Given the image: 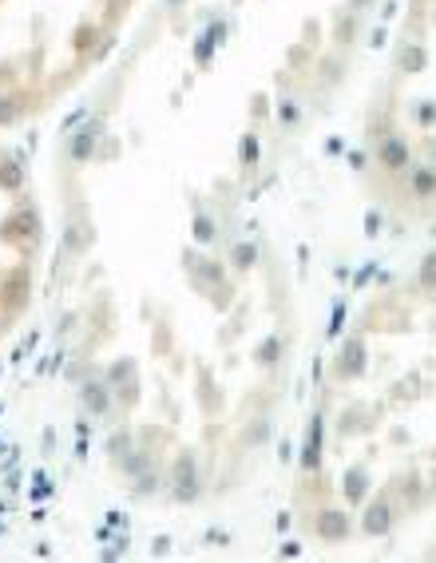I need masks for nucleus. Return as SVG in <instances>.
I'll list each match as a JSON object with an SVG mask.
<instances>
[{"label":"nucleus","instance_id":"1","mask_svg":"<svg viewBox=\"0 0 436 563\" xmlns=\"http://www.w3.org/2000/svg\"><path fill=\"white\" fill-rule=\"evenodd\" d=\"M377 159L385 163L388 171H405V167L412 163L409 143H405L400 135H385V139H381V147H377Z\"/></svg>","mask_w":436,"mask_h":563},{"label":"nucleus","instance_id":"2","mask_svg":"<svg viewBox=\"0 0 436 563\" xmlns=\"http://www.w3.org/2000/svg\"><path fill=\"white\" fill-rule=\"evenodd\" d=\"M317 536L326 539V543H337V539H345V536H349V516L337 512V508L317 512Z\"/></svg>","mask_w":436,"mask_h":563},{"label":"nucleus","instance_id":"3","mask_svg":"<svg viewBox=\"0 0 436 563\" xmlns=\"http://www.w3.org/2000/svg\"><path fill=\"white\" fill-rule=\"evenodd\" d=\"M175 496H179V500H194V496H198V484H194V465H191V456H182L179 468H175Z\"/></svg>","mask_w":436,"mask_h":563},{"label":"nucleus","instance_id":"4","mask_svg":"<svg viewBox=\"0 0 436 563\" xmlns=\"http://www.w3.org/2000/svg\"><path fill=\"white\" fill-rule=\"evenodd\" d=\"M361 365H365L361 342H349V345H345V353H341V361H337V373H341V377H357V373H361Z\"/></svg>","mask_w":436,"mask_h":563},{"label":"nucleus","instance_id":"5","mask_svg":"<svg viewBox=\"0 0 436 563\" xmlns=\"http://www.w3.org/2000/svg\"><path fill=\"white\" fill-rule=\"evenodd\" d=\"M412 195L436 198V167H412Z\"/></svg>","mask_w":436,"mask_h":563},{"label":"nucleus","instance_id":"6","mask_svg":"<svg viewBox=\"0 0 436 563\" xmlns=\"http://www.w3.org/2000/svg\"><path fill=\"white\" fill-rule=\"evenodd\" d=\"M388 520H393V516H388V504H373L369 516H365V532H369V536H385Z\"/></svg>","mask_w":436,"mask_h":563},{"label":"nucleus","instance_id":"7","mask_svg":"<svg viewBox=\"0 0 436 563\" xmlns=\"http://www.w3.org/2000/svg\"><path fill=\"white\" fill-rule=\"evenodd\" d=\"M317 453H321V416L314 421V429H310V441H305V456L302 465L305 468H317Z\"/></svg>","mask_w":436,"mask_h":563},{"label":"nucleus","instance_id":"8","mask_svg":"<svg viewBox=\"0 0 436 563\" xmlns=\"http://www.w3.org/2000/svg\"><path fill=\"white\" fill-rule=\"evenodd\" d=\"M345 496H349L353 504L365 496V472H361V468H353L349 476H345Z\"/></svg>","mask_w":436,"mask_h":563},{"label":"nucleus","instance_id":"9","mask_svg":"<svg viewBox=\"0 0 436 563\" xmlns=\"http://www.w3.org/2000/svg\"><path fill=\"white\" fill-rule=\"evenodd\" d=\"M421 286L424 290H436V250L424 254V262H421Z\"/></svg>","mask_w":436,"mask_h":563},{"label":"nucleus","instance_id":"10","mask_svg":"<svg viewBox=\"0 0 436 563\" xmlns=\"http://www.w3.org/2000/svg\"><path fill=\"white\" fill-rule=\"evenodd\" d=\"M254 262H258V250H254V246H250V242L234 246V266H238V270H250V266H254Z\"/></svg>","mask_w":436,"mask_h":563},{"label":"nucleus","instance_id":"11","mask_svg":"<svg viewBox=\"0 0 436 563\" xmlns=\"http://www.w3.org/2000/svg\"><path fill=\"white\" fill-rule=\"evenodd\" d=\"M84 404H87V409H96V413H103V409H108V393H103V385H96V389L87 385V389H84Z\"/></svg>","mask_w":436,"mask_h":563},{"label":"nucleus","instance_id":"12","mask_svg":"<svg viewBox=\"0 0 436 563\" xmlns=\"http://www.w3.org/2000/svg\"><path fill=\"white\" fill-rule=\"evenodd\" d=\"M278 337H266L262 342V349H258V365H274V357H278Z\"/></svg>","mask_w":436,"mask_h":563},{"label":"nucleus","instance_id":"13","mask_svg":"<svg viewBox=\"0 0 436 563\" xmlns=\"http://www.w3.org/2000/svg\"><path fill=\"white\" fill-rule=\"evenodd\" d=\"M254 159H258V143H254V139H242V163L250 167Z\"/></svg>","mask_w":436,"mask_h":563},{"label":"nucleus","instance_id":"14","mask_svg":"<svg viewBox=\"0 0 436 563\" xmlns=\"http://www.w3.org/2000/svg\"><path fill=\"white\" fill-rule=\"evenodd\" d=\"M194 234H198V238H203V242H206V238L215 234V231H210V219H198V226H194Z\"/></svg>","mask_w":436,"mask_h":563}]
</instances>
